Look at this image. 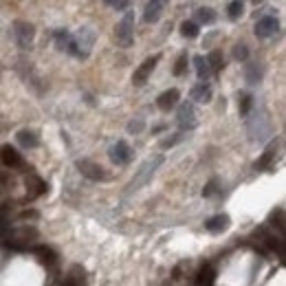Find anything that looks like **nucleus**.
<instances>
[{
    "mask_svg": "<svg viewBox=\"0 0 286 286\" xmlns=\"http://www.w3.org/2000/svg\"><path fill=\"white\" fill-rule=\"evenodd\" d=\"M247 132H249V139L253 143H264L273 135V121H271L269 112L264 108H251L247 117Z\"/></svg>",
    "mask_w": 286,
    "mask_h": 286,
    "instance_id": "obj_1",
    "label": "nucleus"
},
{
    "mask_svg": "<svg viewBox=\"0 0 286 286\" xmlns=\"http://www.w3.org/2000/svg\"><path fill=\"white\" fill-rule=\"evenodd\" d=\"M95 29L93 27H79L77 33L71 35L69 40V47H66V53L69 55H75V58H88L90 51H93V44H95Z\"/></svg>",
    "mask_w": 286,
    "mask_h": 286,
    "instance_id": "obj_2",
    "label": "nucleus"
},
{
    "mask_svg": "<svg viewBox=\"0 0 286 286\" xmlns=\"http://www.w3.org/2000/svg\"><path fill=\"white\" fill-rule=\"evenodd\" d=\"M7 247L13 249V251H29L33 249L35 240H38V231L33 227H20V229H13V231H7Z\"/></svg>",
    "mask_w": 286,
    "mask_h": 286,
    "instance_id": "obj_3",
    "label": "nucleus"
},
{
    "mask_svg": "<svg viewBox=\"0 0 286 286\" xmlns=\"http://www.w3.org/2000/svg\"><path fill=\"white\" fill-rule=\"evenodd\" d=\"M163 163V154H156V156H150V159H145L141 163V167L137 170V174L132 176V181H130V185H128V190L130 192H137V190H141L143 185H145L147 181H150L152 176H154V172L159 170V165Z\"/></svg>",
    "mask_w": 286,
    "mask_h": 286,
    "instance_id": "obj_4",
    "label": "nucleus"
},
{
    "mask_svg": "<svg viewBox=\"0 0 286 286\" xmlns=\"http://www.w3.org/2000/svg\"><path fill=\"white\" fill-rule=\"evenodd\" d=\"M115 38L124 49H128L132 42H135V13L132 11H128L126 16L121 18V22L117 24Z\"/></svg>",
    "mask_w": 286,
    "mask_h": 286,
    "instance_id": "obj_5",
    "label": "nucleus"
},
{
    "mask_svg": "<svg viewBox=\"0 0 286 286\" xmlns=\"http://www.w3.org/2000/svg\"><path fill=\"white\" fill-rule=\"evenodd\" d=\"M176 124H178V130L181 132H190V130L196 128L198 119H196V108H194L192 101H183V104L178 106Z\"/></svg>",
    "mask_w": 286,
    "mask_h": 286,
    "instance_id": "obj_6",
    "label": "nucleus"
},
{
    "mask_svg": "<svg viewBox=\"0 0 286 286\" xmlns=\"http://www.w3.org/2000/svg\"><path fill=\"white\" fill-rule=\"evenodd\" d=\"M280 31V22L275 16H271V13H262V16L258 18V22H255V35H258L260 40H269L273 38V35H278Z\"/></svg>",
    "mask_w": 286,
    "mask_h": 286,
    "instance_id": "obj_7",
    "label": "nucleus"
},
{
    "mask_svg": "<svg viewBox=\"0 0 286 286\" xmlns=\"http://www.w3.org/2000/svg\"><path fill=\"white\" fill-rule=\"evenodd\" d=\"M33 35H35L33 24L24 22V20H18V22L13 24V40H16V44H18L20 49H29V47H31Z\"/></svg>",
    "mask_w": 286,
    "mask_h": 286,
    "instance_id": "obj_8",
    "label": "nucleus"
},
{
    "mask_svg": "<svg viewBox=\"0 0 286 286\" xmlns=\"http://www.w3.org/2000/svg\"><path fill=\"white\" fill-rule=\"evenodd\" d=\"M77 170L81 172V176H86V178H90V181H108V174L104 172V167L101 165H97L95 161H90V159H79L77 163Z\"/></svg>",
    "mask_w": 286,
    "mask_h": 286,
    "instance_id": "obj_9",
    "label": "nucleus"
},
{
    "mask_svg": "<svg viewBox=\"0 0 286 286\" xmlns=\"http://www.w3.org/2000/svg\"><path fill=\"white\" fill-rule=\"evenodd\" d=\"M108 156H110V161L115 163V165H128V163L132 161V147L128 145L126 141H117V143L110 145Z\"/></svg>",
    "mask_w": 286,
    "mask_h": 286,
    "instance_id": "obj_10",
    "label": "nucleus"
},
{
    "mask_svg": "<svg viewBox=\"0 0 286 286\" xmlns=\"http://www.w3.org/2000/svg\"><path fill=\"white\" fill-rule=\"evenodd\" d=\"M0 163L9 170H16V167H24V159L22 154L11 145H2L0 147Z\"/></svg>",
    "mask_w": 286,
    "mask_h": 286,
    "instance_id": "obj_11",
    "label": "nucleus"
},
{
    "mask_svg": "<svg viewBox=\"0 0 286 286\" xmlns=\"http://www.w3.org/2000/svg\"><path fill=\"white\" fill-rule=\"evenodd\" d=\"M156 62H159V55H154V58H147L145 62H143L139 69L135 71V75H132V81H135L137 86H143L147 81V77L152 75V71L156 69Z\"/></svg>",
    "mask_w": 286,
    "mask_h": 286,
    "instance_id": "obj_12",
    "label": "nucleus"
},
{
    "mask_svg": "<svg viewBox=\"0 0 286 286\" xmlns=\"http://www.w3.org/2000/svg\"><path fill=\"white\" fill-rule=\"evenodd\" d=\"M258 233H260V238H262L264 249H269V251H273V253L284 255V240H282V236H275V233L267 231V229H260Z\"/></svg>",
    "mask_w": 286,
    "mask_h": 286,
    "instance_id": "obj_13",
    "label": "nucleus"
},
{
    "mask_svg": "<svg viewBox=\"0 0 286 286\" xmlns=\"http://www.w3.org/2000/svg\"><path fill=\"white\" fill-rule=\"evenodd\" d=\"M212 95H214V90H212V84H209V81H198V84H194L192 90H190V97L194 101H198V104L212 101Z\"/></svg>",
    "mask_w": 286,
    "mask_h": 286,
    "instance_id": "obj_14",
    "label": "nucleus"
},
{
    "mask_svg": "<svg viewBox=\"0 0 286 286\" xmlns=\"http://www.w3.org/2000/svg\"><path fill=\"white\" fill-rule=\"evenodd\" d=\"M24 183H27V196L29 198H38V196H42V194L49 192V185L35 174H29L24 178Z\"/></svg>",
    "mask_w": 286,
    "mask_h": 286,
    "instance_id": "obj_15",
    "label": "nucleus"
},
{
    "mask_svg": "<svg viewBox=\"0 0 286 286\" xmlns=\"http://www.w3.org/2000/svg\"><path fill=\"white\" fill-rule=\"evenodd\" d=\"M33 253L38 255V260H40L42 267L53 269L55 264H58V253H55L51 247H33Z\"/></svg>",
    "mask_w": 286,
    "mask_h": 286,
    "instance_id": "obj_16",
    "label": "nucleus"
},
{
    "mask_svg": "<svg viewBox=\"0 0 286 286\" xmlns=\"http://www.w3.org/2000/svg\"><path fill=\"white\" fill-rule=\"evenodd\" d=\"M178 90L176 88H170V90H165V93H161L159 95V99H156V106L163 110V112H170L174 106L178 104Z\"/></svg>",
    "mask_w": 286,
    "mask_h": 286,
    "instance_id": "obj_17",
    "label": "nucleus"
},
{
    "mask_svg": "<svg viewBox=\"0 0 286 286\" xmlns=\"http://www.w3.org/2000/svg\"><path fill=\"white\" fill-rule=\"evenodd\" d=\"M229 216L227 214H218V216H214V218H209V220L205 222V229L209 233H222V231H227L229 229Z\"/></svg>",
    "mask_w": 286,
    "mask_h": 286,
    "instance_id": "obj_18",
    "label": "nucleus"
},
{
    "mask_svg": "<svg viewBox=\"0 0 286 286\" xmlns=\"http://www.w3.org/2000/svg\"><path fill=\"white\" fill-rule=\"evenodd\" d=\"M194 69H196V77L198 81H209V77H212V69H209V64H207V60L203 58V55H196L194 58Z\"/></svg>",
    "mask_w": 286,
    "mask_h": 286,
    "instance_id": "obj_19",
    "label": "nucleus"
},
{
    "mask_svg": "<svg viewBox=\"0 0 286 286\" xmlns=\"http://www.w3.org/2000/svg\"><path fill=\"white\" fill-rule=\"evenodd\" d=\"M161 13H163V2H159V0H152V2L145 4L143 20H145V22H156V20L161 18Z\"/></svg>",
    "mask_w": 286,
    "mask_h": 286,
    "instance_id": "obj_20",
    "label": "nucleus"
},
{
    "mask_svg": "<svg viewBox=\"0 0 286 286\" xmlns=\"http://www.w3.org/2000/svg\"><path fill=\"white\" fill-rule=\"evenodd\" d=\"M262 75H264V69L258 62H249L244 66V77H247L249 84H258L262 79Z\"/></svg>",
    "mask_w": 286,
    "mask_h": 286,
    "instance_id": "obj_21",
    "label": "nucleus"
},
{
    "mask_svg": "<svg viewBox=\"0 0 286 286\" xmlns=\"http://www.w3.org/2000/svg\"><path fill=\"white\" fill-rule=\"evenodd\" d=\"M16 139H18V143H20L22 147H38V145H40L38 135H35V132H31V130H20L18 135H16Z\"/></svg>",
    "mask_w": 286,
    "mask_h": 286,
    "instance_id": "obj_22",
    "label": "nucleus"
},
{
    "mask_svg": "<svg viewBox=\"0 0 286 286\" xmlns=\"http://www.w3.org/2000/svg\"><path fill=\"white\" fill-rule=\"evenodd\" d=\"M64 286H84V271H81L79 267H73L71 273L66 275Z\"/></svg>",
    "mask_w": 286,
    "mask_h": 286,
    "instance_id": "obj_23",
    "label": "nucleus"
},
{
    "mask_svg": "<svg viewBox=\"0 0 286 286\" xmlns=\"http://www.w3.org/2000/svg\"><path fill=\"white\" fill-rule=\"evenodd\" d=\"M207 64H209V69H212V73H218V71L224 66V58H222V53L220 51H212V53L207 55Z\"/></svg>",
    "mask_w": 286,
    "mask_h": 286,
    "instance_id": "obj_24",
    "label": "nucleus"
},
{
    "mask_svg": "<svg viewBox=\"0 0 286 286\" xmlns=\"http://www.w3.org/2000/svg\"><path fill=\"white\" fill-rule=\"evenodd\" d=\"M275 150H278V141L271 143L269 150L264 152V156H262V159H260L258 163H255V167H258V170H267V167L271 165V161H273V156H275Z\"/></svg>",
    "mask_w": 286,
    "mask_h": 286,
    "instance_id": "obj_25",
    "label": "nucleus"
},
{
    "mask_svg": "<svg viewBox=\"0 0 286 286\" xmlns=\"http://www.w3.org/2000/svg\"><path fill=\"white\" fill-rule=\"evenodd\" d=\"M271 224H273V227L278 229V233L282 236V233H284V209L282 207H278L273 212V216H271Z\"/></svg>",
    "mask_w": 286,
    "mask_h": 286,
    "instance_id": "obj_26",
    "label": "nucleus"
},
{
    "mask_svg": "<svg viewBox=\"0 0 286 286\" xmlns=\"http://www.w3.org/2000/svg\"><path fill=\"white\" fill-rule=\"evenodd\" d=\"M196 16H198V22L212 24L214 20H216V11H214L212 7H203V9H198V11H196Z\"/></svg>",
    "mask_w": 286,
    "mask_h": 286,
    "instance_id": "obj_27",
    "label": "nucleus"
},
{
    "mask_svg": "<svg viewBox=\"0 0 286 286\" xmlns=\"http://www.w3.org/2000/svg\"><path fill=\"white\" fill-rule=\"evenodd\" d=\"M181 33L185 35V38H196V35H198V24L192 22V20H185V22L181 24Z\"/></svg>",
    "mask_w": 286,
    "mask_h": 286,
    "instance_id": "obj_28",
    "label": "nucleus"
},
{
    "mask_svg": "<svg viewBox=\"0 0 286 286\" xmlns=\"http://www.w3.org/2000/svg\"><path fill=\"white\" fill-rule=\"evenodd\" d=\"M244 13V4L242 2H229L227 4V16L231 20H238Z\"/></svg>",
    "mask_w": 286,
    "mask_h": 286,
    "instance_id": "obj_29",
    "label": "nucleus"
},
{
    "mask_svg": "<svg viewBox=\"0 0 286 286\" xmlns=\"http://www.w3.org/2000/svg\"><path fill=\"white\" fill-rule=\"evenodd\" d=\"M69 40H71V33L66 31V29H62V31L55 33V44H58L60 51H66V47H69Z\"/></svg>",
    "mask_w": 286,
    "mask_h": 286,
    "instance_id": "obj_30",
    "label": "nucleus"
},
{
    "mask_svg": "<svg viewBox=\"0 0 286 286\" xmlns=\"http://www.w3.org/2000/svg\"><path fill=\"white\" fill-rule=\"evenodd\" d=\"M251 108H253V97L251 95H242V97H240V115L247 117L249 112H251Z\"/></svg>",
    "mask_w": 286,
    "mask_h": 286,
    "instance_id": "obj_31",
    "label": "nucleus"
},
{
    "mask_svg": "<svg viewBox=\"0 0 286 286\" xmlns=\"http://www.w3.org/2000/svg\"><path fill=\"white\" fill-rule=\"evenodd\" d=\"M233 60H238V62H247L249 60L247 44H236V47H233Z\"/></svg>",
    "mask_w": 286,
    "mask_h": 286,
    "instance_id": "obj_32",
    "label": "nucleus"
},
{
    "mask_svg": "<svg viewBox=\"0 0 286 286\" xmlns=\"http://www.w3.org/2000/svg\"><path fill=\"white\" fill-rule=\"evenodd\" d=\"M212 280H214V271L209 269V267H203V271L198 273V284H201V286H209V284H212Z\"/></svg>",
    "mask_w": 286,
    "mask_h": 286,
    "instance_id": "obj_33",
    "label": "nucleus"
},
{
    "mask_svg": "<svg viewBox=\"0 0 286 286\" xmlns=\"http://www.w3.org/2000/svg\"><path fill=\"white\" fill-rule=\"evenodd\" d=\"M9 231V220H7V207H0V238H4Z\"/></svg>",
    "mask_w": 286,
    "mask_h": 286,
    "instance_id": "obj_34",
    "label": "nucleus"
},
{
    "mask_svg": "<svg viewBox=\"0 0 286 286\" xmlns=\"http://www.w3.org/2000/svg\"><path fill=\"white\" fill-rule=\"evenodd\" d=\"M185 71H187V55H181V58L176 60L174 75H176V77H181V75H185Z\"/></svg>",
    "mask_w": 286,
    "mask_h": 286,
    "instance_id": "obj_35",
    "label": "nucleus"
},
{
    "mask_svg": "<svg viewBox=\"0 0 286 286\" xmlns=\"http://www.w3.org/2000/svg\"><path fill=\"white\" fill-rule=\"evenodd\" d=\"M141 130H143V119H137V121L128 124V132H130V135H139Z\"/></svg>",
    "mask_w": 286,
    "mask_h": 286,
    "instance_id": "obj_36",
    "label": "nucleus"
},
{
    "mask_svg": "<svg viewBox=\"0 0 286 286\" xmlns=\"http://www.w3.org/2000/svg\"><path fill=\"white\" fill-rule=\"evenodd\" d=\"M183 137H185V135H183V132H178V135H176V137H172V139L161 141V147H172V145H176L178 141H183Z\"/></svg>",
    "mask_w": 286,
    "mask_h": 286,
    "instance_id": "obj_37",
    "label": "nucleus"
},
{
    "mask_svg": "<svg viewBox=\"0 0 286 286\" xmlns=\"http://www.w3.org/2000/svg\"><path fill=\"white\" fill-rule=\"evenodd\" d=\"M216 192H218V181H209L207 187L203 190V196H214Z\"/></svg>",
    "mask_w": 286,
    "mask_h": 286,
    "instance_id": "obj_38",
    "label": "nucleus"
},
{
    "mask_svg": "<svg viewBox=\"0 0 286 286\" xmlns=\"http://www.w3.org/2000/svg\"><path fill=\"white\" fill-rule=\"evenodd\" d=\"M108 7L117 9V11H126V9L130 7V2H108Z\"/></svg>",
    "mask_w": 286,
    "mask_h": 286,
    "instance_id": "obj_39",
    "label": "nucleus"
}]
</instances>
